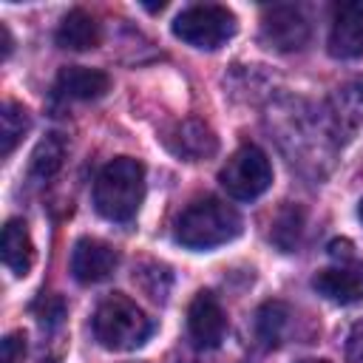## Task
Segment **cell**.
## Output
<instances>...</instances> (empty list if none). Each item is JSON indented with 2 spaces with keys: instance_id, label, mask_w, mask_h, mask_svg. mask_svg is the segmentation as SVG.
<instances>
[{
  "instance_id": "cell-1",
  "label": "cell",
  "mask_w": 363,
  "mask_h": 363,
  "mask_svg": "<svg viewBox=\"0 0 363 363\" xmlns=\"http://www.w3.org/2000/svg\"><path fill=\"white\" fill-rule=\"evenodd\" d=\"M238 235H241L238 210L216 196L196 199L176 221V241L187 250H213Z\"/></svg>"
},
{
  "instance_id": "cell-2",
  "label": "cell",
  "mask_w": 363,
  "mask_h": 363,
  "mask_svg": "<svg viewBox=\"0 0 363 363\" xmlns=\"http://www.w3.org/2000/svg\"><path fill=\"white\" fill-rule=\"evenodd\" d=\"M145 199V167L139 159L119 156L102 167L94 184V207L108 221H130Z\"/></svg>"
},
{
  "instance_id": "cell-3",
  "label": "cell",
  "mask_w": 363,
  "mask_h": 363,
  "mask_svg": "<svg viewBox=\"0 0 363 363\" xmlns=\"http://www.w3.org/2000/svg\"><path fill=\"white\" fill-rule=\"evenodd\" d=\"M94 335L105 349L130 352L147 340L150 320L128 295L113 292L94 312Z\"/></svg>"
},
{
  "instance_id": "cell-4",
  "label": "cell",
  "mask_w": 363,
  "mask_h": 363,
  "mask_svg": "<svg viewBox=\"0 0 363 363\" xmlns=\"http://www.w3.org/2000/svg\"><path fill=\"white\" fill-rule=\"evenodd\" d=\"M235 28H238L235 14L227 6H213V3L190 6L173 20V34L182 43L201 48V51L221 48L235 34Z\"/></svg>"
},
{
  "instance_id": "cell-5",
  "label": "cell",
  "mask_w": 363,
  "mask_h": 363,
  "mask_svg": "<svg viewBox=\"0 0 363 363\" xmlns=\"http://www.w3.org/2000/svg\"><path fill=\"white\" fill-rule=\"evenodd\" d=\"M218 182L233 199L250 201L272 184V164L261 147L244 145L227 159V164L218 173Z\"/></svg>"
},
{
  "instance_id": "cell-6",
  "label": "cell",
  "mask_w": 363,
  "mask_h": 363,
  "mask_svg": "<svg viewBox=\"0 0 363 363\" xmlns=\"http://www.w3.org/2000/svg\"><path fill=\"white\" fill-rule=\"evenodd\" d=\"M261 37L269 48L298 51L309 43V23L295 6H272L264 11Z\"/></svg>"
},
{
  "instance_id": "cell-7",
  "label": "cell",
  "mask_w": 363,
  "mask_h": 363,
  "mask_svg": "<svg viewBox=\"0 0 363 363\" xmlns=\"http://www.w3.org/2000/svg\"><path fill=\"white\" fill-rule=\"evenodd\" d=\"M164 147L184 159V162H201V159H210L216 150H218V136L213 133V128L201 119H182V122H173L164 136H162Z\"/></svg>"
},
{
  "instance_id": "cell-8",
  "label": "cell",
  "mask_w": 363,
  "mask_h": 363,
  "mask_svg": "<svg viewBox=\"0 0 363 363\" xmlns=\"http://www.w3.org/2000/svg\"><path fill=\"white\" fill-rule=\"evenodd\" d=\"M187 332L199 349H216L227 335V315L213 292H199L187 309Z\"/></svg>"
},
{
  "instance_id": "cell-9",
  "label": "cell",
  "mask_w": 363,
  "mask_h": 363,
  "mask_svg": "<svg viewBox=\"0 0 363 363\" xmlns=\"http://www.w3.org/2000/svg\"><path fill=\"white\" fill-rule=\"evenodd\" d=\"M119 264V255L111 244L99 238H79L71 252V272L79 284H99L105 281Z\"/></svg>"
},
{
  "instance_id": "cell-10",
  "label": "cell",
  "mask_w": 363,
  "mask_h": 363,
  "mask_svg": "<svg viewBox=\"0 0 363 363\" xmlns=\"http://www.w3.org/2000/svg\"><path fill=\"white\" fill-rule=\"evenodd\" d=\"M312 286L335 303H357L363 301V261L326 267L312 278Z\"/></svg>"
},
{
  "instance_id": "cell-11",
  "label": "cell",
  "mask_w": 363,
  "mask_h": 363,
  "mask_svg": "<svg viewBox=\"0 0 363 363\" xmlns=\"http://www.w3.org/2000/svg\"><path fill=\"white\" fill-rule=\"evenodd\" d=\"M329 54L337 60L363 57V3H343L335 9Z\"/></svg>"
},
{
  "instance_id": "cell-12",
  "label": "cell",
  "mask_w": 363,
  "mask_h": 363,
  "mask_svg": "<svg viewBox=\"0 0 363 363\" xmlns=\"http://www.w3.org/2000/svg\"><path fill=\"white\" fill-rule=\"evenodd\" d=\"M329 122L337 139L352 136L363 125V77L343 82L329 99Z\"/></svg>"
},
{
  "instance_id": "cell-13",
  "label": "cell",
  "mask_w": 363,
  "mask_h": 363,
  "mask_svg": "<svg viewBox=\"0 0 363 363\" xmlns=\"http://www.w3.org/2000/svg\"><path fill=\"white\" fill-rule=\"evenodd\" d=\"M111 88V77L85 65H65L57 74V91L68 99H99Z\"/></svg>"
},
{
  "instance_id": "cell-14",
  "label": "cell",
  "mask_w": 363,
  "mask_h": 363,
  "mask_svg": "<svg viewBox=\"0 0 363 363\" xmlns=\"http://www.w3.org/2000/svg\"><path fill=\"white\" fill-rule=\"evenodd\" d=\"M102 40V31H99V23L82 11V9H74L62 17L60 28H57V45L60 48H68V51H88V48H96Z\"/></svg>"
},
{
  "instance_id": "cell-15",
  "label": "cell",
  "mask_w": 363,
  "mask_h": 363,
  "mask_svg": "<svg viewBox=\"0 0 363 363\" xmlns=\"http://www.w3.org/2000/svg\"><path fill=\"white\" fill-rule=\"evenodd\" d=\"M0 250H3V264L14 275H28V269L34 264V244H31V235L20 218L6 221Z\"/></svg>"
},
{
  "instance_id": "cell-16",
  "label": "cell",
  "mask_w": 363,
  "mask_h": 363,
  "mask_svg": "<svg viewBox=\"0 0 363 363\" xmlns=\"http://www.w3.org/2000/svg\"><path fill=\"white\" fill-rule=\"evenodd\" d=\"M62 159H65V139L60 133H48L45 139H40V145L34 147L31 153V176L45 182L51 179L60 167H62Z\"/></svg>"
},
{
  "instance_id": "cell-17",
  "label": "cell",
  "mask_w": 363,
  "mask_h": 363,
  "mask_svg": "<svg viewBox=\"0 0 363 363\" xmlns=\"http://www.w3.org/2000/svg\"><path fill=\"white\" fill-rule=\"evenodd\" d=\"M301 230H303V210H301L298 204H284V207L278 210V216L272 218L269 238H272V244H275L281 252H292V250L298 247Z\"/></svg>"
},
{
  "instance_id": "cell-18",
  "label": "cell",
  "mask_w": 363,
  "mask_h": 363,
  "mask_svg": "<svg viewBox=\"0 0 363 363\" xmlns=\"http://www.w3.org/2000/svg\"><path fill=\"white\" fill-rule=\"evenodd\" d=\"M289 323V309L281 301H267L255 312V335L264 346H278Z\"/></svg>"
},
{
  "instance_id": "cell-19",
  "label": "cell",
  "mask_w": 363,
  "mask_h": 363,
  "mask_svg": "<svg viewBox=\"0 0 363 363\" xmlns=\"http://www.w3.org/2000/svg\"><path fill=\"white\" fill-rule=\"evenodd\" d=\"M28 125H31V119L23 105H17V102L3 105V113H0V153L3 156H11V150L28 130Z\"/></svg>"
},
{
  "instance_id": "cell-20",
  "label": "cell",
  "mask_w": 363,
  "mask_h": 363,
  "mask_svg": "<svg viewBox=\"0 0 363 363\" xmlns=\"http://www.w3.org/2000/svg\"><path fill=\"white\" fill-rule=\"evenodd\" d=\"M133 281L145 289V295L147 298H153V301H164L167 298V292H170V272H167V267H162V264H142L139 267V272H133Z\"/></svg>"
},
{
  "instance_id": "cell-21",
  "label": "cell",
  "mask_w": 363,
  "mask_h": 363,
  "mask_svg": "<svg viewBox=\"0 0 363 363\" xmlns=\"http://www.w3.org/2000/svg\"><path fill=\"white\" fill-rule=\"evenodd\" d=\"M34 312H37V318H40L43 323H60L65 309H62V301H60V298L43 295V298L34 303Z\"/></svg>"
},
{
  "instance_id": "cell-22",
  "label": "cell",
  "mask_w": 363,
  "mask_h": 363,
  "mask_svg": "<svg viewBox=\"0 0 363 363\" xmlns=\"http://www.w3.org/2000/svg\"><path fill=\"white\" fill-rule=\"evenodd\" d=\"M346 363H363V318L349 329V337H346Z\"/></svg>"
},
{
  "instance_id": "cell-23",
  "label": "cell",
  "mask_w": 363,
  "mask_h": 363,
  "mask_svg": "<svg viewBox=\"0 0 363 363\" xmlns=\"http://www.w3.org/2000/svg\"><path fill=\"white\" fill-rule=\"evenodd\" d=\"M23 354H26V337H23L20 332L9 335V337L3 340V363H20Z\"/></svg>"
},
{
  "instance_id": "cell-24",
  "label": "cell",
  "mask_w": 363,
  "mask_h": 363,
  "mask_svg": "<svg viewBox=\"0 0 363 363\" xmlns=\"http://www.w3.org/2000/svg\"><path fill=\"white\" fill-rule=\"evenodd\" d=\"M329 255H332V258H340V264L352 261V241H346V238H335V241L329 244Z\"/></svg>"
},
{
  "instance_id": "cell-25",
  "label": "cell",
  "mask_w": 363,
  "mask_h": 363,
  "mask_svg": "<svg viewBox=\"0 0 363 363\" xmlns=\"http://www.w3.org/2000/svg\"><path fill=\"white\" fill-rule=\"evenodd\" d=\"M0 34H3V57H9L11 54V34L6 26H0Z\"/></svg>"
},
{
  "instance_id": "cell-26",
  "label": "cell",
  "mask_w": 363,
  "mask_h": 363,
  "mask_svg": "<svg viewBox=\"0 0 363 363\" xmlns=\"http://www.w3.org/2000/svg\"><path fill=\"white\" fill-rule=\"evenodd\" d=\"M298 363H329V360H318V357H306V360H298Z\"/></svg>"
},
{
  "instance_id": "cell-27",
  "label": "cell",
  "mask_w": 363,
  "mask_h": 363,
  "mask_svg": "<svg viewBox=\"0 0 363 363\" xmlns=\"http://www.w3.org/2000/svg\"><path fill=\"white\" fill-rule=\"evenodd\" d=\"M357 213H360V218H363V201H360V210H357Z\"/></svg>"
}]
</instances>
